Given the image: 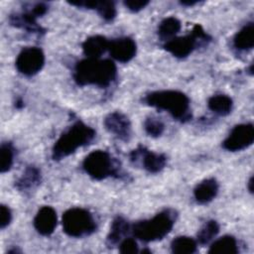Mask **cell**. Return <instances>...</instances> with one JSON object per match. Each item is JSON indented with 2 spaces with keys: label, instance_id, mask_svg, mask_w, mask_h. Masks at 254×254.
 <instances>
[{
  "label": "cell",
  "instance_id": "1",
  "mask_svg": "<svg viewBox=\"0 0 254 254\" xmlns=\"http://www.w3.org/2000/svg\"><path fill=\"white\" fill-rule=\"evenodd\" d=\"M117 68L113 61L105 59H84L76 63L73 78L80 85L108 86L116 77Z\"/></svg>",
  "mask_w": 254,
  "mask_h": 254
},
{
  "label": "cell",
  "instance_id": "2",
  "mask_svg": "<svg viewBox=\"0 0 254 254\" xmlns=\"http://www.w3.org/2000/svg\"><path fill=\"white\" fill-rule=\"evenodd\" d=\"M95 137V131L81 121H76L68 127L56 141L53 147L52 157L55 161L62 160L79 147L89 144Z\"/></svg>",
  "mask_w": 254,
  "mask_h": 254
},
{
  "label": "cell",
  "instance_id": "3",
  "mask_svg": "<svg viewBox=\"0 0 254 254\" xmlns=\"http://www.w3.org/2000/svg\"><path fill=\"white\" fill-rule=\"evenodd\" d=\"M145 102L149 106L168 111L174 118L182 122L190 119V98L179 90H159L146 95Z\"/></svg>",
  "mask_w": 254,
  "mask_h": 254
},
{
  "label": "cell",
  "instance_id": "4",
  "mask_svg": "<svg viewBox=\"0 0 254 254\" xmlns=\"http://www.w3.org/2000/svg\"><path fill=\"white\" fill-rule=\"evenodd\" d=\"M175 216L176 214L173 210L167 209L156 214L151 219L136 222L131 230L135 237L144 242L161 240L171 232L175 223Z\"/></svg>",
  "mask_w": 254,
  "mask_h": 254
},
{
  "label": "cell",
  "instance_id": "5",
  "mask_svg": "<svg viewBox=\"0 0 254 254\" xmlns=\"http://www.w3.org/2000/svg\"><path fill=\"white\" fill-rule=\"evenodd\" d=\"M62 224L64 233L71 237H83L93 233L96 229L92 214L81 207H72L64 211Z\"/></svg>",
  "mask_w": 254,
  "mask_h": 254
},
{
  "label": "cell",
  "instance_id": "6",
  "mask_svg": "<svg viewBox=\"0 0 254 254\" xmlns=\"http://www.w3.org/2000/svg\"><path fill=\"white\" fill-rule=\"evenodd\" d=\"M210 41V37L204 32L200 25H195L190 35L173 38L164 45V49L174 57L183 59L190 56L199 45Z\"/></svg>",
  "mask_w": 254,
  "mask_h": 254
},
{
  "label": "cell",
  "instance_id": "7",
  "mask_svg": "<svg viewBox=\"0 0 254 254\" xmlns=\"http://www.w3.org/2000/svg\"><path fill=\"white\" fill-rule=\"evenodd\" d=\"M85 173L94 180H104L118 173V167L113 162L112 157L106 151L95 150L89 153L82 163Z\"/></svg>",
  "mask_w": 254,
  "mask_h": 254
},
{
  "label": "cell",
  "instance_id": "8",
  "mask_svg": "<svg viewBox=\"0 0 254 254\" xmlns=\"http://www.w3.org/2000/svg\"><path fill=\"white\" fill-rule=\"evenodd\" d=\"M45 64L44 52L37 47L23 49L17 57L15 65L19 72L31 76L38 73Z\"/></svg>",
  "mask_w": 254,
  "mask_h": 254
},
{
  "label": "cell",
  "instance_id": "9",
  "mask_svg": "<svg viewBox=\"0 0 254 254\" xmlns=\"http://www.w3.org/2000/svg\"><path fill=\"white\" fill-rule=\"evenodd\" d=\"M254 141V127L251 123L238 124L233 127L229 135L222 142V147L230 152L241 151L252 145Z\"/></svg>",
  "mask_w": 254,
  "mask_h": 254
},
{
  "label": "cell",
  "instance_id": "10",
  "mask_svg": "<svg viewBox=\"0 0 254 254\" xmlns=\"http://www.w3.org/2000/svg\"><path fill=\"white\" fill-rule=\"evenodd\" d=\"M130 160L135 164L140 162L146 171L153 174L161 172L167 163V157L164 154L151 152L143 146H139L130 153Z\"/></svg>",
  "mask_w": 254,
  "mask_h": 254
},
{
  "label": "cell",
  "instance_id": "11",
  "mask_svg": "<svg viewBox=\"0 0 254 254\" xmlns=\"http://www.w3.org/2000/svg\"><path fill=\"white\" fill-rule=\"evenodd\" d=\"M103 124L108 132L115 135L122 141H128L131 137V122L129 118L120 111L109 113L103 121Z\"/></svg>",
  "mask_w": 254,
  "mask_h": 254
},
{
  "label": "cell",
  "instance_id": "12",
  "mask_svg": "<svg viewBox=\"0 0 254 254\" xmlns=\"http://www.w3.org/2000/svg\"><path fill=\"white\" fill-rule=\"evenodd\" d=\"M108 51L114 60L120 63H128L135 57L137 45L133 39L122 37L109 41Z\"/></svg>",
  "mask_w": 254,
  "mask_h": 254
},
{
  "label": "cell",
  "instance_id": "13",
  "mask_svg": "<svg viewBox=\"0 0 254 254\" xmlns=\"http://www.w3.org/2000/svg\"><path fill=\"white\" fill-rule=\"evenodd\" d=\"M58 216L56 210L52 206H43L41 207L35 218H34V226L35 229L44 236L51 235L57 226Z\"/></svg>",
  "mask_w": 254,
  "mask_h": 254
},
{
  "label": "cell",
  "instance_id": "14",
  "mask_svg": "<svg viewBox=\"0 0 254 254\" xmlns=\"http://www.w3.org/2000/svg\"><path fill=\"white\" fill-rule=\"evenodd\" d=\"M218 192V183L215 179H206L196 185L193 190V196L200 204L211 201Z\"/></svg>",
  "mask_w": 254,
  "mask_h": 254
},
{
  "label": "cell",
  "instance_id": "15",
  "mask_svg": "<svg viewBox=\"0 0 254 254\" xmlns=\"http://www.w3.org/2000/svg\"><path fill=\"white\" fill-rule=\"evenodd\" d=\"M109 41L100 35L87 38L82 44V51L87 58L99 59L108 50Z\"/></svg>",
  "mask_w": 254,
  "mask_h": 254
},
{
  "label": "cell",
  "instance_id": "16",
  "mask_svg": "<svg viewBox=\"0 0 254 254\" xmlns=\"http://www.w3.org/2000/svg\"><path fill=\"white\" fill-rule=\"evenodd\" d=\"M9 21L12 26L25 29L26 31L31 33H38V34L45 33V29L42 28L37 23V18L34 17L29 11L25 13L13 14L10 16Z\"/></svg>",
  "mask_w": 254,
  "mask_h": 254
},
{
  "label": "cell",
  "instance_id": "17",
  "mask_svg": "<svg viewBox=\"0 0 254 254\" xmlns=\"http://www.w3.org/2000/svg\"><path fill=\"white\" fill-rule=\"evenodd\" d=\"M234 47L239 51H249L254 46V24L250 22L241 28L233 39Z\"/></svg>",
  "mask_w": 254,
  "mask_h": 254
},
{
  "label": "cell",
  "instance_id": "18",
  "mask_svg": "<svg viewBox=\"0 0 254 254\" xmlns=\"http://www.w3.org/2000/svg\"><path fill=\"white\" fill-rule=\"evenodd\" d=\"M238 245L235 237L224 235L211 243L208 253L210 254H237Z\"/></svg>",
  "mask_w": 254,
  "mask_h": 254
},
{
  "label": "cell",
  "instance_id": "19",
  "mask_svg": "<svg viewBox=\"0 0 254 254\" xmlns=\"http://www.w3.org/2000/svg\"><path fill=\"white\" fill-rule=\"evenodd\" d=\"M41 182V172L34 166L28 167L20 179L15 183V187L20 190H26L38 186Z\"/></svg>",
  "mask_w": 254,
  "mask_h": 254
},
{
  "label": "cell",
  "instance_id": "20",
  "mask_svg": "<svg viewBox=\"0 0 254 254\" xmlns=\"http://www.w3.org/2000/svg\"><path fill=\"white\" fill-rule=\"evenodd\" d=\"M207 106L212 112L224 116L231 112L233 101L225 94H216L208 99Z\"/></svg>",
  "mask_w": 254,
  "mask_h": 254
},
{
  "label": "cell",
  "instance_id": "21",
  "mask_svg": "<svg viewBox=\"0 0 254 254\" xmlns=\"http://www.w3.org/2000/svg\"><path fill=\"white\" fill-rule=\"evenodd\" d=\"M129 230V224L128 222L121 216H117L111 224V228L110 231L107 235V244L108 246H113L115 244H117L121 238L123 237V235Z\"/></svg>",
  "mask_w": 254,
  "mask_h": 254
},
{
  "label": "cell",
  "instance_id": "22",
  "mask_svg": "<svg viewBox=\"0 0 254 254\" xmlns=\"http://www.w3.org/2000/svg\"><path fill=\"white\" fill-rule=\"evenodd\" d=\"M196 241L188 236H179L171 243V250L175 254H191L196 250Z\"/></svg>",
  "mask_w": 254,
  "mask_h": 254
},
{
  "label": "cell",
  "instance_id": "23",
  "mask_svg": "<svg viewBox=\"0 0 254 254\" xmlns=\"http://www.w3.org/2000/svg\"><path fill=\"white\" fill-rule=\"evenodd\" d=\"M181 30V22L175 17H168L164 19L158 27V35L162 39H169L174 37Z\"/></svg>",
  "mask_w": 254,
  "mask_h": 254
},
{
  "label": "cell",
  "instance_id": "24",
  "mask_svg": "<svg viewBox=\"0 0 254 254\" xmlns=\"http://www.w3.org/2000/svg\"><path fill=\"white\" fill-rule=\"evenodd\" d=\"M219 232V224L215 220H209L198 230L196 238L197 241L204 245L209 243Z\"/></svg>",
  "mask_w": 254,
  "mask_h": 254
},
{
  "label": "cell",
  "instance_id": "25",
  "mask_svg": "<svg viewBox=\"0 0 254 254\" xmlns=\"http://www.w3.org/2000/svg\"><path fill=\"white\" fill-rule=\"evenodd\" d=\"M13 148L9 143H3L0 148V172L5 173L10 170L13 164Z\"/></svg>",
  "mask_w": 254,
  "mask_h": 254
},
{
  "label": "cell",
  "instance_id": "26",
  "mask_svg": "<svg viewBox=\"0 0 254 254\" xmlns=\"http://www.w3.org/2000/svg\"><path fill=\"white\" fill-rule=\"evenodd\" d=\"M144 128L148 135L152 137H159L163 134L165 130V124L161 119L154 116H150L146 118L144 122Z\"/></svg>",
  "mask_w": 254,
  "mask_h": 254
},
{
  "label": "cell",
  "instance_id": "27",
  "mask_svg": "<svg viewBox=\"0 0 254 254\" xmlns=\"http://www.w3.org/2000/svg\"><path fill=\"white\" fill-rule=\"evenodd\" d=\"M95 10L105 21H112L116 16V7L113 1H97Z\"/></svg>",
  "mask_w": 254,
  "mask_h": 254
},
{
  "label": "cell",
  "instance_id": "28",
  "mask_svg": "<svg viewBox=\"0 0 254 254\" xmlns=\"http://www.w3.org/2000/svg\"><path fill=\"white\" fill-rule=\"evenodd\" d=\"M119 251L123 254H135L138 252V244L133 238H126L120 243Z\"/></svg>",
  "mask_w": 254,
  "mask_h": 254
},
{
  "label": "cell",
  "instance_id": "29",
  "mask_svg": "<svg viewBox=\"0 0 254 254\" xmlns=\"http://www.w3.org/2000/svg\"><path fill=\"white\" fill-rule=\"evenodd\" d=\"M12 219V213L8 206L1 204L0 206V228L4 229L8 226Z\"/></svg>",
  "mask_w": 254,
  "mask_h": 254
},
{
  "label": "cell",
  "instance_id": "30",
  "mask_svg": "<svg viewBox=\"0 0 254 254\" xmlns=\"http://www.w3.org/2000/svg\"><path fill=\"white\" fill-rule=\"evenodd\" d=\"M123 4L130 11L139 12L149 4V1L148 0H126L123 2Z\"/></svg>",
  "mask_w": 254,
  "mask_h": 254
},
{
  "label": "cell",
  "instance_id": "31",
  "mask_svg": "<svg viewBox=\"0 0 254 254\" xmlns=\"http://www.w3.org/2000/svg\"><path fill=\"white\" fill-rule=\"evenodd\" d=\"M48 11V6L45 3H37L33 6V8L29 11L34 17L39 18L45 15Z\"/></svg>",
  "mask_w": 254,
  "mask_h": 254
},
{
  "label": "cell",
  "instance_id": "32",
  "mask_svg": "<svg viewBox=\"0 0 254 254\" xmlns=\"http://www.w3.org/2000/svg\"><path fill=\"white\" fill-rule=\"evenodd\" d=\"M197 3V1H181V4L184 6H193Z\"/></svg>",
  "mask_w": 254,
  "mask_h": 254
},
{
  "label": "cell",
  "instance_id": "33",
  "mask_svg": "<svg viewBox=\"0 0 254 254\" xmlns=\"http://www.w3.org/2000/svg\"><path fill=\"white\" fill-rule=\"evenodd\" d=\"M248 190L251 193L253 192V177H251L248 181Z\"/></svg>",
  "mask_w": 254,
  "mask_h": 254
},
{
  "label": "cell",
  "instance_id": "34",
  "mask_svg": "<svg viewBox=\"0 0 254 254\" xmlns=\"http://www.w3.org/2000/svg\"><path fill=\"white\" fill-rule=\"evenodd\" d=\"M141 253L142 254H152V251L149 250V249H144V250L141 251Z\"/></svg>",
  "mask_w": 254,
  "mask_h": 254
}]
</instances>
